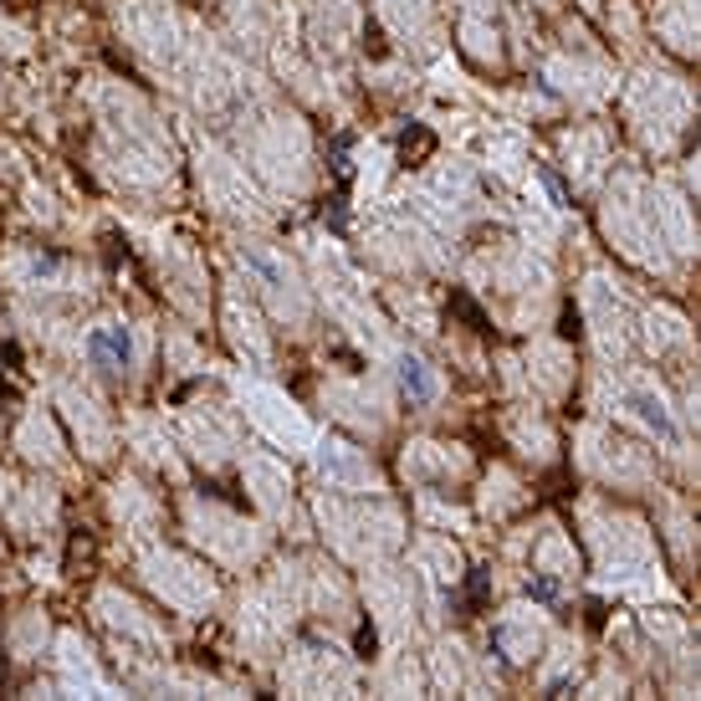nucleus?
<instances>
[{"label":"nucleus","mask_w":701,"mask_h":701,"mask_svg":"<svg viewBox=\"0 0 701 701\" xmlns=\"http://www.w3.org/2000/svg\"><path fill=\"white\" fill-rule=\"evenodd\" d=\"M400 389H405L410 405H430L435 400V379H430V369L420 359H405L400 364Z\"/></svg>","instance_id":"nucleus-2"},{"label":"nucleus","mask_w":701,"mask_h":701,"mask_svg":"<svg viewBox=\"0 0 701 701\" xmlns=\"http://www.w3.org/2000/svg\"><path fill=\"white\" fill-rule=\"evenodd\" d=\"M128 354H134L128 328H93V333H87V359H93L98 369H123Z\"/></svg>","instance_id":"nucleus-1"},{"label":"nucleus","mask_w":701,"mask_h":701,"mask_svg":"<svg viewBox=\"0 0 701 701\" xmlns=\"http://www.w3.org/2000/svg\"><path fill=\"white\" fill-rule=\"evenodd\" d=\"M630 405H635V415H640L645 425H655V430H661V435H676V425H671V415H666L661 405H655V400H650V394H630Z\"/></svg>","instance_id":"nucleus-3"}]
</instances>
